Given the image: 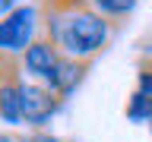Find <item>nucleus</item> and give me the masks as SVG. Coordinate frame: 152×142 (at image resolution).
<instances>
[{
    "label": "nucleus",
    "mask_w": 152,
    "mask_h": 142,
    "mask_svg": "<svg viewBox=\"0 0 152 142\" xmlns=\"http://www.w3.org/2000/svg\"><path fill=\"white\" fill-rule=\"evenodd\" d=\"M22 60V70H26L35 82H45L51 85V79H54L57 66H60V60H64V54H60V47L51 41V38L41 32V35L32 41V44L26 47V54L19 57Z\"/></svg>",
    "instance_id": "nucleus-4"
},
{
    "label": "nucleus",
    "mask_w": 152,
    "mask_h": 142,
    "mask_svg": "<svg viewBox=\"0 0 152 142\" xmlns=\"http://www.w3.org/2000/svg\"><path fill=\"white\" fill-rule=\"evenodd\" d=\"M13 9H19V3H16V0H0V19H7Z\"/></svg>",
    "instance_id": "nucleus-10"
},
{
    "label": "nucleus",
    "mask_w": 152,
    "mask_h": 142,
    "mask_svg": "<svg viewBox=\"0 0 152 142\" xmlns=\"http://www.w3.org/2000/svg\"><path fill=\"white\" fill-rule=\"evenodd\" d=\"M86 70H89V60H73V57H64L48 88H54V92H57V95H60V98L66 101V98H70V95H73L76 88H79V82H83Z\"/></svg>",
    "instance_id": "nucleus-6"
},
{
    "label": "nucleus",
    "mask_w": 152,
    "mask_h": 142,
    "mask_svg": "<svg viewBox=\"0 0 152 142\" xmlns=\"http://www.w3.org/2000/svg\"><path fill=\"white\" fill-rule=\"evenodd\" d=\"M98 13H102L104 19H111V22H117V19L130 16L133 7H136V0H89Z\"/></svg>",
    "instance_id": "nucleus-8"
},
{
    "label": "nucleus",
    "mask_w": 152,
    "mask_h": 142,
    "mask_svg": "<svg viewBox=\"0 0 152 142\" xmlns=\"http://www.w3.org/2000/svg\"><path fill=\"white\" fill-rule=\"evenodd\" d=\"M60 104H64V98L54 88H48L45 82H35V79H22V120L28 126L41 130L45 123H51Z\"/></svg>",
    "instance_id": "nucleus-3"
},
{
    "label": "nucleus",
    "mask_w": 152,
    "mask_h": 142,
    "mask_svg": "<svg viewBox=\"0 0 152 142\" xmlns=\"http://www.w3.org/2000/svg\"><path fill=\"white\" fill-rule=\"evenodd\" d=\"M117 22L104 19L92 3H79L70 9H45L41 7V32H45L64 57L89 60L108 47Z\"/></svg>",
    "instance_id": "nucleus-1"
},
{
    "label": "nucleus",
    "mask_w": 152,
    "mask_h": 142,
    "mask_svg": "<svg viewBox=\"0 0 152 142\" xmlns=\"http://www.w3.org/2000/svg\"><path fill=\"white\" fill-rule=\"evenodd\" d=\"M38 35H41V13L35 7H19L7 19H0V51L10 57H22Z\"/></svg>",
    "instance_id": "nucleus-2"
},
{
    "label": "nucleus",
    "mask_w": 152,
    "mask_h": 142,
    "mask_svg": "<svg viewBox=\"0 0 152 142\" xmlns=\"http://www.w3.org/2000/svg\"><path fill=\"white\" fill-rule=\"evenodd\" d=\"M0 120L19 126L22 120V60H13L7 73H3V85H0Z\"/></svg>",
    "instance_id": "nucleus-5"
},
{
    "label": "nucleus",
    "mask_w": 152,
    "mask_h": 142,
    "mask_svg": "<svg viewBox=\"0 0 152 142\" xmlns=\"http://www.w3.org/2000/svg\"><path fill=\"white\" fill-rule=\"evenodd\" d=\"M13 60H16V57H10V54H3V51H0V85H3V73L13 66Z\"/></svg>",
    "instance_id": "nucleus-9"
},
{
    "label": "nucleus",
    "mask_w": 152,
    "mask_h": 142,
    "mask_svg": "<svg viewBox=\"0 0 152 142\" xmlns=\"http://www.w3.org/2000/svg\"><path fill=\"white\" fill-rule=\"evenodd\" d=\"M127 117L133 123H146L152 120V73L140 66V82H136V92L130 95L127 101Z\"/></svg>",
    "instance_id": "nucleus-7"
}]
</instances>
